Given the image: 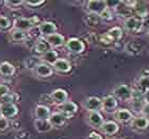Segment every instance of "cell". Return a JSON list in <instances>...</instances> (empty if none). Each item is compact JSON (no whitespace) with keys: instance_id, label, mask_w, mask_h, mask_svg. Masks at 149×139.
I'll return each instance as SVG.
<instances>
[{"instance_id":"cell-1","label":"cell","mask_w":149,"mask_h":139,"mask_svg":"<svg viewBox=\"0 0 149 139\" xmlns=\"http://www.w3.org/2000/svg\"><path fill=\"white\" fill-rule=\"evenodd\" d=\"M113 96L116 99L124 100V101H131L132 97H133V90L131 89L130 87L126 85V84H120L117 85L113 89Z\"/></svg>"},{"instance_id":"cell-2","label":"cell","mask_w":149,"mask_h":139,"mask_svg":"<svg viewBox=\"0 0 149 139\" xmlns=\"http://www.w3.org/2000/svg\"><path fill=\"white\" fill-rule=\"evenodd\" d=\"M108 2L103 0H90L86 3V10L88 13L100 15L106 9H108Z\"/></svg>"},{"instance_id":"cell-3","label":"cell","mask_w":149,"mask_h":139,"mask_svg":"<svg viewBox=\"0 0 149 139\" xmlns=\"http://www.w3.org/2000/svg\"><path fill=\"white\" fill-rule=\"evenodd\" d=\"M66 49L68 50L69 52L74 53V54H80L85 50V45L81 39L77 38V37H72L69 38L65 43Z\"/></svg>"},{"instance_id":"cell-4","label":"cell","mask_w":149,"mask_h":139,"mask_svg":"<svg viewBox=\"0 0 149 139\" xmlns=\"http://www.w3.org/2000/svg\"><path fill=\"white\" fill-rule=\"evenodd\" d=\"M142 20L143 19L139 18L136 16H130L128 18L125 19L124 27L126 31L130 32V33H135L142 30Z\"/></svg>"},{"instance_id":"cell-5","label":"cell","mask_w":149,"mask_h":139,"mask_svg":"<svg viewBox=\"0 0 149 139\" xmlns=\"http://www.w3.org/2000/svg\"><path fill=\"white\" fill-rule=\"evenodd\" d=\"M121 36H123V30L120 28H118V27H114V28L110 29L106 34H103L101 36V41L106 44L116 43V41L120 39Z\"/></svg>"},{"instance_id":"cell-6","label":"cell","mask_w":149,"mask_h":139,"mask_svg":"<svg viewBox=\"0 0 149 139\" xmlns=\"http://www.w3.org/2000/svg\"><path fill=\"white\" fill-rule=\"evenodd\" d=\"M17 114H18V107L16 106L15 103L0 104V115H1V117L9 120V119L16 117Z\"/></svg>"},{"instance_id":"cell-7","label":"cell","mask_w":149,"mask_h":139,"mask_svg":"<svg viewBox=\"0 0 149 139\" xmlns=\"http://www.w3.org/2000/svg\"><path fill=\"white\" fill-rule=\"evenodd\" d=\"M32 71L38 77H50L53 74L52 66L49 65V64H46V63L44 62L38 63Z\"/></svg>"},{"instance_id":"cell-8","label":"cell","mask_w":149,"mask_h":139,"mask_svg":"<svg viewBox=\"0 0 149 139\" xmlns=\"http://www.w3.org/2000/svg\"><path fill=\"white\" fill-rule=\"evenodd\" d=\"M83 106L88 113L90 111H99V109H101L102 107V99H100L98 97H88L84 100Z\"/></svg>"},{"instance_id":"cell-9","label":"cell","mask_w":149,"mask_h":139,"mask_svg":"<svg viewBox=\"0 0 149 139\" xmlns=\"http://www.w3.org/2000/svg\"><path fill=\"white\" fill-rule=\"evenodd\" d=\"M86 121L92 127L99 129V130L100 127H102V124L104 123L102 115L100 114L99 111H90L86 116Z\"/></svg>"},{"instance_id":"cell-10","label":"cell","mask_w":149,"mask_h":139,"mask_svg":"<svg viewBox=\"0 0 149 139\" xmlns=\"http://www.w3.org/2000/svg\"><path fill=\"white\" fill-rule=\"evenodd\" d=\"M58 109L66 118H70L78 111V105L74 102H72V101H66L65 103L59 105Z\"/></svg>"},{"instance_id":"cell-11","label":"cell","mask_w":149,"mask_h":139,"mask_svg":"<svg viewBox=\"0 0 149 139\" xmlns=\"http://www.w3.org/2000/svg\"><path fill=\"white\" fill-rule=\"evenodd\" d=\"M37 30L40 32V35H43L44 37L49 36L51 34H54L56 33V26L54 22L52 21H43L40 22V25L37 27Z\"/></svg>"},{"instance_id":"cell-12","label":"cell","mask_w":149,"mask_h":139,"mask_svg":"<svg viewBox=\"0 0 149 139\" xmlns=\"http://www.w3.org/2000/svg\"><path fill=\"white\" fill-rule=\"evenodd\" d=\"M117 105V99L113 95L112 96H107L102 99V107H101V109L107 111V113H113V111L115 113V111H117L116 109Z\"/></svg>"},{"instance_id":"cell-13","label":"cell","mask_w":149,"mask_h":139,"mask_svg":"<svg viewBox=\"0 0 149 139\" xmlns=\"http://www.w3.org/2000/svg\"><path fill=\"white\" fill-rule=\"evenodd\" d=\"M50 97H51L53 103H56L58 105H61L63 103H65L66 101H68V93L65 89H62V88L54 89L50 93Z\"/></svg>"},{"instance_id":"cell-14","label":"cell","mask_w":149,"mask_h":139,"mask_svg":"<svg viewBox=\"0 0 149 139\" xmlns=\"http://www.w3.org/2000/svg\"><path fill=\"white\" fill-rule=\"evenodd\" d=\"M34 26L32 25L30 18H24V17H19L15 19V21L13 24V28L14 30H18V31H30Z\"/></svg>"},{"instance_id":"cell-15","label":"cell","mask_w":149,"mask_h":139,"mask_svg":"<svg viewBox=\"0 0 149 139\" xmlns=\"http://www.w3.org/2000/svg\"><path fill=\"white\" fill-rule=\"evenodd\" d=\"M52 68L53 70H56V72H60V73H67L72 70V64L69 63L68 59L59 57L52 65Z\"/></svg>"},{"instance_id":"cell-16","label":"cell","mask_w":149,"mask_h":139,"mask_svg":"<svg viewBox=\"0 0 149 139\" xmlns=\"http://www.w3.org/2000/svg\"><path fill=\"white\" fill-rule=\"evenodd\" d=\"M46 41L49 44V46L51 47V49H54V48H60V47H62L64 44L66 43L65 41V38L63 36L62 34H60V33H54V34H51L49 36L47 37H44Z\"/></svg>"},{"instance_id":"cell-17","label":"cell","mask_w":149,"mask_h":139,"mask_svg":"<svg viewBox=\"0 0 149 139\" xmlns=\"http://www.w3.org/2000/svg\"><path fill=\"white\" fill-rule=\"evenodd\" d=\"M115 119L117 122H120V123H127V122H130V121L133 120V115L129 109H126V108H119L115 111Z\"/></svg>"},{"instance_id":"cell-18","label":"cell","mask_w":149,"mask_h":139,"mask_svg":"<svg viewBox=\"0 0 149 139\" xmlns=\"http://www.w3.org/2000/svg\"><path fill=\"white\" fill-rule=\"evenodd\" d=\"M149 127V119L144 116H137L134 117L131 121V127L136 131H144Z\"/></svg>"},{"instance_id":"cell-19","label":"cell","mask_w":149,"mask_h":139,"mask_svg":"<svg viewBox=\"0 0 149 139\" xmlns=\"http://www.w3.org/2000/svg\"><path fill=\"white\" fill-rule=\"evenodd\" d=\"M34 116L35 119H38V120H48L51 116L50 108L44 104L36 105V107L34 109Z\"/></svg>"},{"instance_id":"cell-20","label":"cell","mask_w":149,"mask_h":139,"mask_svg":"<svg viewBox=\"0 0 149 139\" xmlns=\"http://www.w3.org/2000/svg\"><path fill=\"white\" fill-rule=\"evenodd\" d=\"M118 130H119V125L115 121H104L102 127H100V131L104 135H109V136L116 134L118 132Z\"/></svg>"},{"instance_id":"cell-21","label":"cell","mask_w":149,"mask_h":139,"mask_svg":"<svg viewBox=\"0 0 149 139\" xmlns=\"http://www.w3.org/2000/svg\"><path fill=\"white\" fill-rule=\"evenodd\" d=\"M66 119H67V118H66L64 115L61 114L60 111H56V113L51 114V116L49 117L48 120H49L50 124H51L52 127H61L65 124Z\"/></svg>"},{"instance_id":"cell-22","label":"cell","mask_w":149,"mask_h":139,"mask_svg":"<svg viewBox=\"0 0 149 139\" xmlns=\"http://www.w3.org/2000/svg\"><path fill=\"white\" fill-rule=\"evenodd\" d=\"M40 59L42 62L46 63V64H49V65L52 66L59 57H58V52H56V50L50 49V50H48L47 52L44 53V54H42V55L40 56Z\"/></svg>"},{"instance_id":"cell-23","label":"cell","mask_w":149,"mask_h":139,"mask_svg":"<svg viewBox=\"0 0 149 139\" xmlns=\"http://www.w3.org/2000/svg\"><path fill=\"white\" fill-rule=\"evenodd\" d=\"M51 49V47L49 46V44L47 43L46 39L45 38H40V39H37L36 43H35V46L34 48H33V50L35 51V53L36 54H38V55H42V54H44L45 52H47L48 50Z\"/></svg>"},{"instance_id":"cell-24","label":"cell","mask_w":149,"mask_h":139,"mask_svg":"<svg viewBox=\"0 0 149 139\" xmlns=\"http://www.w3.org/2000/svg\"><path fill=\"white\" fill-rule=\"evenodd\" d=\"M33 124H34L35 130L38 133H47V132L51 131V129H52L49 120H38V119H35Z\"/></svg>"},{"instance_id":"cell-25","label":"cell","mask_w":149,"mask_h":139,"mask_svg":"<svg viewBox=\"0 0 149 139\" xmlns=\"http://www.w3.org/2000/svg\"><path fill=\"white\" fill-rule=\"evenodd\" d=\"M15 73V67L9 62L0 63V74L2 77H12Z\"/></svg>"},{"instance_id":"cell-26","label":"cell","mask_w":149,"mask_h":139,"mask_svg":"<svg viewBox=\"0 0 149 139\" xmlns=\"http://www.w3.org/2000/svg\"><path fill=\"white\" fill-rule=\"evenodd\" d=\"M133 11L135 12V14L137 15L139 18H147L149 17L148 14H149V11H148V8L146 6H144V3L142 2H135L133 6Z\"/></svg>"},{"instance_id":"cell-27","label":"cell","mask_w":149,"mask_h":139,"mask_svg":"<svg viewBox=\"0 0 149 139\" xmlns=\"http://www.w3.org/2000/svg\"><path fill=\"white\" fill-rule=\"evenodd\" d=\"M137 87V91L144 93H146L147 90L149 89V77L148 75H144V77H141L139 79L136 83Z\"/></svg>"},{"instance_id":"cell-28","label":"cell","mask_w":149,"mask_h":139,"mask_svg":"<svg viewBox=\"0 0 149 139\" xmlns=\"http://www.w3.org/2000/svg\"><path fill=\"white\" fill-rule=\"evenodd\" d=\"M83 20L87 26H97L101 19H100L99 15L92 14V13H87L86 15L83 17Z\"/></svg>"},{"instance_id":"cell-29","label":"cell","mask_w":149,"mask_h":139,"mask_svg":"<svg viewBox=\"0 0 149 139\" xmlns=\"http://www.w3.org/2000/svg\"><path fill=\"white\" fill-rule=\"evenodd\" d=\"M11 38H12L13 41H25L27 39V34L26 32L18 31V30H13L12 33H11Z\"/></svg>"},{"instance_id":"cell-30","label":"cell","mask_w":149,"mask_h":139,"mask_svg":"<svg viewBox=\"0 0 149 139\" xmlns=\"http://www.w3.org/2000/svg\"><path fill=\"white\" fill-rule=\"evenodd\" d=\"M42 61H40V57H35V56H31V57H28V59H25V66L27 67V68L31 69V70H33V69L35 68V66L38 64V63H40Z\"/></svg>"},{"instance_id":"cell-31","label":"cell","mask_w":149,"mask_h":139,"mask_svg":"<svg viewBox=\"0 0 149 139\" xmlns=\"http://www.w3.org/2000/svg\"><path fill=\"white\" fill-rule=\"evenodd\" d=\"M11 27V20L6 16L0 15V31H6Z\"/></svg>"},{"instance_id":"cell-32","label":"cell","mask_w":149,"mask_h":139,"mask_svg":"<svg viewBox=\"0 0 149 139\" xmlns=\"http://www.w3.org/2000/svg\"><path fill=\"white\" fill-rule=\"evenodd\" d=\"M99 17L103 21H110V20H112V19H113V13H112L111 9H110V8L106 9L101 14H100Z\"/></svg>"},{"instance_id":"cell-33","label":"cell","mask_w":149,"mask_h":139,"mask_svg":"<svg viewBox=\"0 0 149 139\" xmlns=\"http://www.w3.org/2000/svg\"><path fill=\"white\" fill-rule=\"evenodd\" d=\"M24 3H25V1H22V0H18V1H14V0H11V1H4V4L11 10L19 9V6H22Z\"/></svg>"},{"instance_id":"cell-34","label":"cell","mask_w":149,"mask_h":139,"mask_svg":"<svg viewBox=\"0 0 149 139\" xmlns=\"http://www.w3.org/2000/svg\"><path fill=\"white\" fill-rule=\"evenodd\" d=\"M9 127V120L3 117H0V133H3Z\"/></svg>"},{"instance_id":"cell-35","label":"cell","mask_w":149,"mask_h":139,"mask_svg":"<svg viewBox=\"0 0 149 139\" xmlns=\"http://www.w3.org/2000/svg\"><path fill=\"white\" fill-rule=\"evenodd\" d=\"M9 93H10L9 86L6 85V84H0V98L8 96Z\"/></svg>"},{"instance_id":"cell-36","label":"cell","mask_w":149,"mask_h":139,"mask_svg":"<svg viewBox=\"0 0 149 139\" xmlns=\"http://www.w3.org/2000/svg\"><path fill=\"white\" fill-rule=\"evenodd\" d=\"M30 134L27 131H19L15 135V139H29Z\"/></svg>"},{"instance_id":"cell-37","label":"cell","mask_w":149,"mask_h":139,"mask_svg":"<svg viewBox=\"0 0 149 139\" xmlns=\"http://www.w3.org/2000/svg\"><path fill=\"white\" fill-rule=\"evenodd\" d=\"M25 3L28 6H31V8H38L40 6L44 4L45 1H44V0H38V1H26Z\"/></svg>"},{"instance_id":"cell-38","label":"cell","mask_w":149,"mask_h":139,"mask_svg":"<svg viewBox=\"0 0 149 139\" xmlns=\"http://www.w3.org/2000/svg\"><path fill=\"white\" fill-rule=\"evenodd\" d=\"M142 30H144L146 33L149 34V17L142 20Z\"/></svg>"},{"instance_id":"cell-39","label":"cell","mask_w":149,"mask_h":139,"mask_svg":"<svg viewBox=\"0 0 149 139\" xmlns=\"http://www.w3.org/2000/svg\"><path fill=\"white\" fill-rule=\"evenodd\" d=\"M141 114H142V116H144V117L149 118V103H145L143 109L141 111Z\"/></svg>"},{"instance_id":"cell-40","label":"cell","mask_w":149,"mask_h":139,"mask_svg":"<svg viewBox=\"0 0 149 139\" xmlns=\"http://www.w3.org/2000/svg\"><path fill=\"white\" fill-rule=\"evenodd\" d=\"M88 139H102V138H101V136H100L98 133H95V132H93V133L90 134Z\"/></svg>"},{"instance_id":"cell-41","label":"cell","mask_w":149,"mask_h":139,"mask_svg":"<svg viewBox=\"0 0 149 139\" xmlns=\"http://www.w3.org/2000/svg\"><path fill=\"white\" fill-rule=\"evenodd\" d=\"M143 98H144V101H145V103H149V89L147 90L146 93H143Z\"/></svg>"},{"instance_id":"cell-42","label":"cell","mask_w":149,"mask_h":139,"mask_svg":"<svg viewBox=\"0 0 149 139\" xmlns=\"http://www.w3.org/2000/svg\"><path fill=\"white\" fill-rule=\"evenodd\" d=\"M0 117H1V115H0Z\"/></svg>"}]
</instances>
